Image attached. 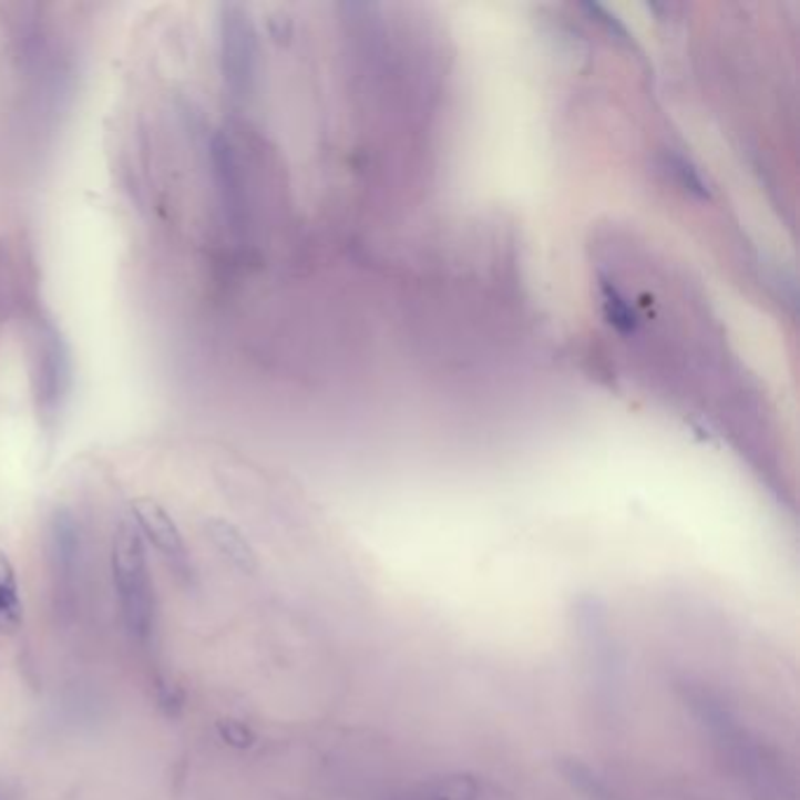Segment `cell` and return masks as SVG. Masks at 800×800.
<instances>
[{
	"instance_id": "obj_1",
	"label": "cell",
	"mask_w": 800,
	"mask_h": 800,
	"mask_svg": "<svg viewBox=\"0 0 800 800\" xmlns=\"http://www.w3.org/2000/svg\"><path fill=\"white\" fill-rule=\"evenodd\" d=\"M113 583L127 629L139 642H148L155 627V594L144 537L132 519H123L113 535Z\"/></svg>"
},
{
	"instance_id": "obj_2",
	"label": "cell",
	"mask_w": 800,
	"mask_h": 800,
	"mask_svg": "<svg viewBox=\"0 0 800 800\" xmlns=\"http://www.w3.org/2000/svg\"><path fill=\"white\" fill-rule=\"evenodd\" d=\"M218 48L230 94L247 99L256 80V35L245 8L224 6V14L218 19Z\"/></svg>"
},
{
	"instance_id": "obj_3",
	"label": "cell",
	"mask_w": 800,
	"mask_h": 800,
	"mask_svg": "<svg viewBox=\"0 0 800 800\" xmlns=\"http://www.w3.org/2000/svg\"><path fill=\"white\" fill-rule=\"evenodd\" d=\"M397 800H507V796L474 775H447L420 782Z\"/></svg>"
},
{
	"instance_id": "obj_5",
	"label": "cell",
	"mask_w": 800,
	"mask_h": 800,
	"mask_svg": "<svg viewBox=\"0 0 800 800\" xmlns=\"http://www.w3.org/2000/svg\"><path fill=\"white\" fill-rule=\"evenodd\" d=\"M24 623V604L19 594L14 566L0 550V634H14Z\"/></svg>"
},
{
	"instance_id": "obj_4",
	"label": "cell",
	"mask_w": 800,
	"mask_h": 800,
	"mask_svg": "<svg viewBox=\"0 0 800 800\" xmlns=\"http://www.w3.org/2000/svg\"><path fill=\"white\" fill-rule=\"evenodd\" d=\"M132 510L139 533L146 535L160 552L172 558V562H184L186 558L184 537L172 522V516L157 503H153V500H139Z\"/></svg>"
},
{
	"instance_id": "obj_6",
	"label": "cell",
	"mask_w": 800,
	"mask_h": 800,
	"mask_svg": "<svg viewBox=\"0 0 800 800\" xmlns=\"http://www.w3.org/2000/svg\"><path fill=\"white\" fill-rule=\"evenodd\" d=\"M209 535H212V540L216 543V547L222 550L237 568H243L245 573H254V571H256V566H258L256 554H254V550L249 547L245 535L239 533L235 526H230V524H226V522H212V524H209Z\"/></svg>"
}]
</instances>
